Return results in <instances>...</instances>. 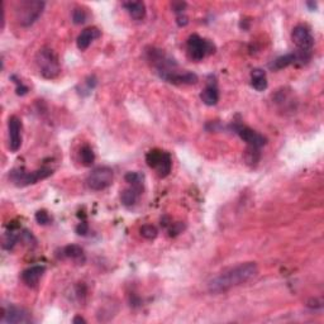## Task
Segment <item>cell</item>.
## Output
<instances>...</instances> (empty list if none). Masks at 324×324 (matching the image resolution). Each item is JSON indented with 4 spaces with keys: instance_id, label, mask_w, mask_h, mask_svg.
I'll return each mask as SVG.
<instances>
[{
    "instance_id": "cell-28",
    "label": "cell",
    "mask_w": 324,
    "mask_h": 324,
    "mask_svg": "<svg viewBox=\"0 0 324 324\" xmlns=\"http://www.w3.org/2000/svg\"><path fill=\"white\" fill-rule=\"evenodd\" d=\"M12 79H13V80H16L14 83L17 84V94H18V95H26V94L28 93V88H27V86L24 85L21 80H17L16 76H12Z\"/></svg>"
},
{
    "instance_id": "cell-6",
    "label": "cell",
    "mask_w": 324,
    "mask_h": 324,
    "mask_svg": "<svg viewBox=\"0 0 324 324\" xmlns=\"http://www.w3.org/2000/svg\"><path fill=\"white\" fill-rule=\"evenodd\" d=\"M187 53H189L190 58L195 61H202L207 56L213 55L215 52V44L212 41L203 37L198 36V34H191L187 38L186 43Z\"/></svg>"
},
{
    "instance_id": "cell-32",
    "label": "cell",
    "mask_w": 324,
    "mask_h": 324,
    "mask_svg": "<svg viewBox=\"0 0 324 324\" xmlns=\"http://www.w3.org/2000/svg\"><path fill=\"white\" fill-rule=\"evenodd\" d=\"M73 323H75V324H78V323H86V320L83 318V316L78 315V316H75V318L73 319Z\"/></svg>"
},
{
    "instance_id": "cell-7",
    "label": "cell",
    "mask_w": 324,
    "mask_h": 324,
    "mask_svg": "<svg viewBox=\"0 0 324 324\" xmlns=\"http://www.w3.org/2000/svg\"><path fill=\"white\" fill-rule=\"evenodd\" d=\"M46 4L43 2H21L18 9H17V18L21 26L29 27L36 23L37 19L41 17L42 12Z\"/></svg>"
},
{
    "instance_id": "cell-17",
    "label": "cell",
    "mask_w": 324,
    "mask_h": 324,
    "mask_svg": "<svg viewBox=\"0 0 324 324\" xmlns=\"http://www.w3.org/2000/svg\"><path fill=\"white\" fill-rule=\"evenodd\" d=\"M200 99L203 103L208 106H213L219 101V91L218 88L213 84L208 85L200 94Z\"/></svg>"
},
{
    "instance_id": "cell-27",
    "label": "cell",
    "mask_w": 324,
    "mask_h": 324,
    "mask_svg": "<svg viewBox=\"0 0 324 324\" xmlns=\"http://www.w3.org/2000/svg\"><path fill=\"white\" fill-rule=\"evenodd\" d=\"M166 228L169 229L170 236L175 237V236H177V234H180L182 231H184L185 224L181 223V222H177V223H172V222H171V223H170L169 226L166 227Z\"/></svg>"
},
{
    "instance_id": "cell-2",
    "label": "cell",
    "mask_w": 324,
    "mask_h": 324,
    "mask_svg": "<svg viewBox=\"0 0 324 324\" xmlns=\"http://www.w3.org/2000/svg\"><path fill=\"white\" fill-rule=\"evenodd\" d=\"M291 38L296 44V51L294 52L296 58L295 65H306L313 57L314 37L311 34L310 28L305 24H299L291 32Z\"/></svg>"
},
{
    "instance_id": "cell-1",
    "label": "cell",
    "mask_w": 324,
    "mask_h": 324,
    "mask_svg": "<svg viewBox=\"0 0 324 324\" xmlns=\"http://www.w3.org/2000/svg\"><path fill=\"white\" fill-rule=\"evenodd\" d=\"M258 273V267L254 262H244L222 271L213 278L208 284V290L213 294H222L236 286L246 284Z\"/></svg>"
},
{
    "instance_id": "cell-14",
    "label": "cell",
    "mask_w": 324,
    "mask_h": 324,
    "mask_svg": "<svg viewBox=\"0 0 324 324\" xmlns=\"http://www.w3.org/2000/svg\"><path fill=\"white\" fill-rule=\"evenodd\" d=\"M143 191V185H129V187L120 192V202L124 207L131 208L136 205Z\"/></svg>"
},
{
    "instance_id": "cell-25",
    "label": "cell",
    "mask_w": 324,
    "mask_h": 324,
    "mask_svg": "<svg viewBox=\"0 0 324 324\" xmlns=\"http://www.w3.org/2000/svg\"><path fill=\"white\" fill-rule=\"evenodd\" d=\"M86 19H88V14L84 9L81 8H76L74 9L73 12V22L75 24H83L85 23Z\"/></svg>"
},
{
    "instance_id": "cell-16",
    "label": "cell",
    "mask_w": 324,
    "mask_h": 324,
    "mask_svg": "<svg viewBox=\"0 0 324 324\" xmlns=\"http://www.w3.org/2000/svg\"><path fill=\"white\" fill-rule=\"evenodd\" d=\"M123 7L136 21H142L146 17V6L142 2H127L123 3Z\"/></svg>"
},
{
    "instance_id": "cell-33",
    "label": "cell",
    "mask_w": 324,
    "mask_h": 324,
    "mask_svg": "<svg viewBox=\"0 0 324 324\" xmlns=\"http://www.w3.org/2000/svg\"><path fill=\"white\" fill-rule=\"evenodd\" d=\"M306 6L308 7H310V9H314L316 7V4L315 3H311V2H309V3H306Z\"/></svg>"
},
{
    "instance_id": "cell-4",
    "label": "cell",
    "mask_w": 324,
    "mask_h": 324,
    "mask_svg": "<svg viewBox=\"0 0 324 324\" xmlns=\"http://www.w3.org/2000/svg\"><path fill=\"white\" fill-rule=\"evenodd\" d=\"M53 174V170L49 167H42V169L34 170V171H26L23 169H14L9 174V179L12 180L16 186L24 187L28 185H33L39 180L47 179Z\"/></svg>"
},
{
    "instance_id": "cell-24",
    "label": "cell",
    "mask_w": 324,
    "mask_h": 324,
    "mask_svg": "<svg viewBox=\"0 0 324 324\" xmlns=\"http://www.w3.org/2000/svg\"><path fill=\"white\" fill-rule=\"evenodd\" d=\"M36 221L39 226H48L52 223V217L48 214L47 210H38L36 213Z\"/></svg>"
},
{
    "instance_id": "cell-26",
    "label": "cell",
    "mask_w": 324,
    "mask_h": 324,
    "mask_svg": "<svg viewBox=\"0 0 324 324\" xmlns=\"http://www.w3.org/2000/svg\"><path fill=\"white\" fill-rule=\"evenodd\" d=\"M124 180L129 185H143V177L138 172H127Z\"/></svg>"
},
{
    "instance_id": "cell-19",
    "label": "cell",
    "mask_w": 324,
    "mask_h": 324,
    "mask_svg": "<svg viewBox=\"0 0 324 324\" xmlns=\"http://www.w3.org/2000/svg\"><path fill=\"white\" fill-rule=\"evenodd\" d=\"M295 53L294 52H291V53H286V55L284 56H280V57L275 58V60L273 61V62L270 63V69L274 71H279V70H283V69L288 68V66L290 65H295Z\"/></svg>"
},
{
    "instance_id": "cell-13",
    "label": "cell",
    "mask_w": 324,
    "mask_h": 324,
    "mask_svg": "<svg viewBox=\"0 0 324 324\" xmlns=\"http://www.w3.org/2000/svg\"><path fill=\"white\" fill-rule=\"evenodd\" d=\"M46 271V267L43 265H34V266L28 267L22 273V280L29 288H34L38 285L39 279L42 278V275Z\"/></svg>"
},
{
    "instance_id": "cell-9",
    "label": "cell",
    "mask_w": 324,
    "mask_h": 324,
    "mask_svg": "<svg viewBox=\"0 0 324 324\" xmlns=\"http://www.w3.org/2000/svg\"><path fill=\"white\" fill-rule=\"evenodd\" d=\"M232 129L234 131V133L239 136L242 141L247 143L249 148H254V150H261V147H264L267 143L266 137H264L262 135H260L256 131L251 129L249 127L243 124H232Z\"/></svg>"
},
{
    "instance_id": "cell-18",
    "label": "cell",
    "mask_w": 324,
    "mask_h": 324,
    "mask_svg": "<svg viewBox=\"0 0 324 324\" xmlns=\"http://www.w3.org/2000/svg\"><path fill=\"white\" fill-rule=\"evenodd\" d=\"M251 85L254 90L264 91L267 88L266 73L261 69H254L251 73Z\"/></svg>"
},
{
    "instance_id": "cell-23",
    "label": "cell",
    "mask_w": 324,
    "mask_h": 324,
    "mask_svg": "<svg viewBox=\"0 0 324 324\" xmlns=\"http://www.w3.org/2000/svg\"><path fill=\"white\" fill-rule=\"evenodd\" d=\"M140 233L143 238L150 239L151 241V239H155L156 237H157L158 231L155 226H152V224H145V226L141 227Z\"/></svg>"
},
{
    "instance_id": "cell-10",
    "label": "cell",
    "mask_w": 324,
    "mask_h": 324,
    "mask_svg": "<svg viewBox=\"0 0 324 324\" xmlns=\"http://www.w3.org/2000/svg\"><path fill=\"white\" fill-rule=\"evenodd\" d=\"M2 323H31L32 316L28 310L21 306L11 305L4 306L3 314H2Z\"/></svg>"
},
{
    "instance_id": "cell-30",
    "label": "cell",
    "mask_w": 324,
    "mask_h": 324,
    "mask_svg": "<svg viewBox=\"0 0 324 324\" xmlns=\"http://www.w3.org/2000/svg\"><path fill=\"white\" fill-rule=\"evenodd\" d=\"M185 8H186V3H174L172 4V9H174V11L179 14H181L182 12L185 11Z\"/></svg>"
},
{
    "instance_id": "cell-21",
    "label": "cell",
    "mask_w": 324,
    "mask_h": 324,
    "mask_svg": "<svg viewBox=\"0 0 324 324\" xmlns=\"http://www.w3.org/2000/svg\"><path fill=\"white\" fill-rule=\"evenodd\" d=\"M80 160L84 166H91L95 161V153L89 145H85L80 150Z\"/></svg>"
},
{
    "instance_id": "cell-8",
    "label": "cell",
    "mask_w": 324,
    "mask_h": 324,
    "mask_svg": "<svg viewBox=\"0 0 324 324\" xmlns=\"http://www.w3.org/2000/svg\"><path fill=\"white\" fill-rule=\"evenodd\" d=\"M113 177H114V174H113V170L110 167L99 166L89 174L88 179H86V185L89 186V189L94 190V191H101V190L112 185Z\"/></svg>"
},
{
    "instance_id": "cell-15",
    "label": "cell",
    "mask_w": 324,
    "mask_h": 324,
    "mask_svg": "<svg viewBox=\"0 0 324 324\" xmlns=\"http://www.w3.org/2000/svg\"><path fill=\"white\" fill-rule=\"evenodd\" d=\"M99 37H100V31H99L98 28H95V27H89V28H85L80 34H79L78 41H76L79 49L85 51V49L90 46L91 42H93L94 39L99 38Z\"/></svg>"
},
{
    "instance_id": "cell-20",
    "label": "cell",
    "mask_w": 324,
    "mask_h": 324,
    "mask_svg": "<svg viewBox=\"0 0 324 324\" xmlns=\"http://www.w3.org/2000/svg\"><path fill=\"white\" fill-rule=\"evenodd\" d=\"M62 256L66 257V258H71L74 261H85V253H84V249L81 248L78 244H70V246H66L65 248L62 249Z\"/></svg>"
},
{
    "instance_id": "cell-12",
    "label": "cell",
    "mask_w": 324,
    "mask_h": 324,
    "mask_svg": "<svg viewBox=\"0 0 324 324\" xmlns=\"http://www.w3.org/2000/svg\"><path fill=\"white\" fill-rule=\"evenodd\" d=\"M9 131V148L12 152H17L22 146V120L16 115L8 119Z\"/></svg>"
},
{
    "instance_id": "cell-31",
    "label": "cell",
    "mask_w": 324,
    "mask_h": 324,
    "mask_svg": "<svg viewBox=\"0 0 324 324\" xmlns=\"http://www.w3.org/2000/svg\"><path fill=\"white\" fill-rule=\"evenodd\" d=\"M177 23H179V26H186L187 18L185 16H179L177 17Z\"/></svg>"
},
{
    "instance_id": "cell-29",
    "label": "cell",
    "mask_w": 324,
    "mask_h": 324,
    "mask_svg": "<svg viewBox=\"0 0 324 324\" xmlns=\"http://www.w3.org/2000/svg\"><path fill=\"white\" fill-rule=\"evenodd\" d=\"M76 233H78L79 236H86V234L89 233V226L85 221L80 222V223L78 224V227H76Z\"/></svg>"
},
{
    "instance_id": "cell-5",
    "label": "cell",
    "mask_w": 324,
    "mask_h": 324,
    "mask_svg": "<svg viewBox=\"0 0 324 324\" xmlns=\"http://www.w3.org/2000/svg\"><path fill=\"white\" fill-rule=\"evenodd\" d=\"M146 162L151 169L156 170L160 177H166L171 172L172 169V158L169 152L162 150H151L146 155Z\"/></svg>"
},
{
    "instance_id": "cell-22",
    "label": "cell",
    "mask_w": 324,
    "mask_h": 324,
    "mask_svg": "<svg viewBox=\"0 0 324 324\" xmlns=\"http://www.w3.org/2000/svg\"><path fill=\"white\" fill-rule=\"evenodd\" d=\"M18 241H19V233H17V232L14 231V229H11V231L7 232L6 236H4L3 248L8 249V251H11V249L13 248L14 246H16V243Z\"/></svg>"
},
{
    "instance_id": "cell-11",
    "label": "cell",
    "mask_w": 324,
    "mask_h": 324,
    "mask_svg": "<svg viewBox=\"0 0 324 324\" xmlns=\"http://www.w3.org/2000/svg\"><path fill=\"white\" fill-rule=\"evenodd\" d=\"M160 78L164 79L165 81L176 85H192L198 83V76L194 73L189 71H177L176 69L167 73L160 74Z\"/></svg>"
},
{
    "instance_id": "cell-3",
    "label": "cell",
    "mask_w": 324,
    "mask_h": 324,
    "mask_svg": "<svg viewBox=\"0 0 324 324\" xmlns=\"http://www.w3.org/2000/svg\"><path fill=\"white\" fill-rule=\"evenodd\" d=\"M37 63H38L39 73L44 79L53 80L61 73L60 62L56 53L51 48H42L37 53Z\"/></svg>"
}]
</instances>
